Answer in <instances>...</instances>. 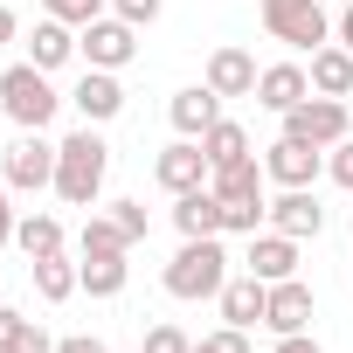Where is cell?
Returning <instances> with one entry per match:
<instances>
[{
	"instance_id": "6da1fadb",
	"label": "cell",
	"mask_w": 353,
	"mask_h": 353,
	"mask_svg": "<svg viewBox=\"0 0 353 353\" xmlns=\"http://www.w3.org/2000/svg\"><path fill=\"white\" fill-rule=\"evenodd\" d=\"M104 173H111V145H104L97 125H77L70 139H56V201H70V208H97Z\"/></svg>"
},
{
	"instance_id": "7a4b0ae2",
	"label": "cell",
	"mask_w": 353,
	"mask_h": 353,
	"mask_svg": "<svg viewBox=\"0 0 353 353\" xmlns=\"http://www.w3.org/2000/svg\"><path fill=\"white\" fill-rule=\"evenodd\" d=\"M229 277H236V270H229V250H222V236H181V250H173V263L159 270L166 298H181V305L222 298V284H229Z\"/></svg>"
},
{
	"instance_id": "3957f363",
	"label": "cell",
	"mask_w": 353,
	"mask_h": 353,
	"mask_svg": "<svg viewBox=\"0 0 353 353\" xmlns=\"http://www.w3.org/2000/svg\"><path fill=\"white\" fill-rule=\"evenodd\" d=\"M63 104H70V97L56 90V77H49V70H35L28 56L0 70V111H8V125H14V132H49Z\"/></svg>"
},
{
	"instance_id": "277c9868",
	"label": "cell",
	"mask_w": 353,
	"mask_h": 353,
	"mask_svg": "<svg viewBox=\"0 0 353 353\" xmlns=\"http://www.w3.org/2000/svg\"><path fill=\"white\" fill-rule=\"evenodd\" d=\"M263 35L312 56L332 42V14H325V0H263Z\"/></svg>"
},
{
	"instance_id": "5b68a950",
	"label": "cell",
	"mask_w": 353,
	"mask_h": 353,
	"mask_svg": "<svg viewBox=\"0 0 353 353\" xmlns=\"http://www.w3.org/2000/svg\"><path fill=\"white\" fill-rule=\"evenodd\" d=\"M0 181H8L14 194H42V188H56V139L21 132L8 152H0Z\"/></svg>"
},
{
	"instance_id": "8992f818",
	"label": "cell",
	"mask_w": 353,
	"mask_h": 353,
	"mask_svg": "<svg viewBox=\"0 0 353 353\" xmlns=\"http://www.w3.org/2000/svg\"><path fill=\"white\" fill-rule=\"evenodd\" d=\"M139 56V28L118 21V14H97L90 28H77V63L83 70H125Z\"/></svg>"
},
{
	"instance_id": "52a82bcc",
	"label": "cell",
	"mask_w": 353,
	"mask_h": 353,
	"mask_svg": "<svg viewBox=\"0 0 353 353\" xmlns=\"http://www.w3.org/2000/svg\"><path fill=\"white\" fill-rule=\"evenodd\" d=\"M263 173H270V188H312L319 173H325V145H305V139L277 132L263 145Z\"/></svg>"
},
{
	"instance_id": "ba28073f",
	"label": "cell",
	"mask_w": 353,
	"mask_h": 353,
	"mask_svg": "<svg viewBox=\"0 0 353 353\" xmlns=\"http://www.w3.org/2000/svg\"><path fill=\"white\" fill-rule=\"evenodd\" d=\"M284 132L291 139H305V145H339L346 132H353V118H346V97H305L298 111H284Z\"/></svg>"
},
{
	"instance_id": "9c48e42d",
	"label": "cell",
	"mask_w": 353,
	"mask_h": 353,
	"mask_svg": "<svg viewBox=\"0 0 353 353\" xmlns=\"http://www.w3.org/2000/svg\"><path fill=\"white\" fill-rule=\"evenodd\" d=\"M208 152H201V139H173L159 159H152V181L166 188V194H194V188H208Z\"/></svg>"
},
{
	"instance_id": "30bf717a",
	"label": "cell",
	"mask_w": 353,
	"mask_h": 353,
	"mask_svg": "<svg viewBox=\"0 0 353 353\" xmlns=\"http://www.w3.org/2000/svg\"><path fill=\"white\" fill-rule=\"evenodd\" d=\"M256 56L243 49V42H222V49H208V70H201V83L215 90V97H256Z\"/></svg>"
},
{
	"instance_id": "8fae6325",
	"label": "cell",
	"mask_w": 353,
	"mask_h": 353,
	"mask_svg": "<svg viewBox=\"0 0 353 353\" xmlns=\"http://www.w3.org/2000/svg\"><path fill=\"white\" fill-rule=\"evenodd\" d=\"M263 229L312 243V236L325 229V208H319V194H312V188H277V194H270V222H263Z\"/></svg>"
},
{
	"instance_id": "7c38bea8",
	"label": "cell",
	"mask_w": 353,
	"mask_h": 353,
	"mask_svg": "<svg viewBox=\"0 0 353 353\" xmlns=\"http://www.w3.org/2000/svg\"><path fill=\"white\" fill-rule=\"evenodd\" d=\"M21 49H28V63H35V70H49V77H56V70H70V63H77V28H70V21H56V14H42L35 28H21Z\"/></svg>"
},
{
	"instance_id": "4fadbf2b",
	"label": "cell",
	"mask_w": 353,
	"mask_h": 353,
	"mask_svg": "<svg viewBox=\"0 0 353 353\" xmlns=\"http://www.w3.org/2000/svg\"><path fill=\"white\" fill-rule=\"evenodd\" d=\"M70 104L83 111V125H111V118L125 111V83H118V70H83L77 90H70Z\"/></svg>"
},
{
	"instance_id": "5bb4252c",
	"label": "cell",
	"mask_w": 353,
	"mask_h": 353,
	"mask_svg": "<svg viewBox=\"0 0 353 353\" xmlns=\"http://www.w3.org/2000/svg\"><path fill=\"white\" fill-rule=\"evenodd\" d=\"M243 270H250V277H263V284H284V277H298V236L256 229V236H250V256H243Z\"/></svg>"
},
{
	"instance_id": "9a60e30c",
	"label": "cell",
	"mask_w": 353,
	"mask_h": 353,
	"mask_svg": "<svg viewBox=\"0 0 353 353\" xmlns=\"http://www.w3.org/2000/svg\"><path fill=\"white\" fill-rule=\"evenodd\" d=\"M312 284L305 277H284V284H270V305H263V325L284 339V332H312Z\"/></svg>"
},
{
	"instance_id": "2e32d148",
	"label": "cell",
	"mask_w": 353,
	"mask_h": 353,
	"mask_svg": "<svg viewBox=\"0 0 353 353\" xmlns=\"http://www.w3.org/2000/svg\"><path fill=\"white\" fill-rule=\"evenodd\" d=\"M305 97H312V70H305V63H270V70L256 77V104H263V111H277V118H284V111H298Z\"/></svg>"
},
{
	"instance_id": "e0dca14e",
	"label": "cell",
	"mask_w": 353,
	"mask_h": 353,
	"mask_svg": "<svg viewBox=\"0 0 353 353\" xmlns=\"http://www.w3.org/2000/svg\"><path fill=\"white\" fill-rule=\"evenodd\" d=\"M215 305H222V325H243V332H250V325H263L270 284H263V277H250V270H236V277L222 284V298H215Z\"/></svg>"
},
{
	"instance_id": "ac0fdd59",
	"label": "cell",
	"mask_w": 353,
	"mask_h": 353,
	"mask_svg": "<svg viewBox=\"0 0 353 353\" xmlns=\"http://www.w3.org/2000/svg\"><path fill=\"white\" fill-rule=\"evenodd\" d=\"M166 118H173V132H181V139H201V132L222 118V97H215L208 83H188V90H173Z\"/></svg>"
},
{
	"instance_id": "d6986e66",
	"label": "cell",
	"mask_w": 353,
	"mask_h": 353,
	"mask_svg": "<svg viewBox=\"0 0 353 353\" xmlns=\"http://www.w3.org/2000/svg\"><path fill=\"white\" fill-rule=\"evenodd\" d=\"M208 188H215L222 201H263V194H270V173H263V159L250 152V159L215 166V173H208Z\"/></svg>"
},
{
	"instance_id": "ffe728a7",
	"label": "cell",
	"mask_w": 353,
	"mask_h": 353,
	"mask_svg": "<svg viewBox=\"0 0 353 353\" xmlns=\"http://www.w3.org/2000/svg\"><path fill=\"white\" fill-rule=\"evenodd\" d=\"M312 90L319 97H353V49L346 42H325V49H312Z\"/></svg>"
},
{
	"instance_id": "44dd1931",
	"label": "cell",
	"mask_w": 353,
	"mask_h": 353,
	"mask_svg": "<svg viewBox=\"0 0 353 353\" xmlns=\"http://www.w3.org/2000/svg\"><path fill=\"white\" fill-rule=\"evenodd\" d=\"M173 229H181V236H222V194L215 188L173 194Z\"/></svg>"
},
{
	"instance_id": "7402d4cb",
	"label": "cell",
	"mask_w": 353,
	"mask_h": 353,
	"mask_svg": "<svg viewBox=\"0 0 353 353\" xmlns=\"http://www.w3.org/2000/svg\"><path fill=\"white\" fill-rule=\"evenodd\" d=\"M28 277H35V298H42V305H63V298H77V291H83V270L70 263V250H63V256L28 263Z\"/></svg>"
},
{
	"instance_id": "603a6c76",
	"label": "cell",
	"mask_w": 353,
	"mask_h": 353,
	"mask_svg": "<svg viewBox=\"0 0 353 353\" xmlns=\"http://www.w3.org/2000/svg\"><path fill=\"white\" fill-rule=\"evenodd\" d=\"M14 250H21L28 263L63 256V222H56V215H42V208H35V215H21V222H14Z\"/></svg>"
},
{
	"instance_id": "cb8c5ba5",
	"label": "cell",
	"mask_w": 353,
	"mask_h": 353,
	"mask_svg": "<svg viewBox=\"0 0 353 353\" xmlns=\"http://www.w3.org/2000/svg\"><path fill=\"white\" fill-rule=\"evenodd\" d=\"M77 256H132V236L111 222V215H90L77 229Z\"/></svg>"
},
{
	"instance_id": "d4e9b609",
	"label": "cell",
	"mask_w": 353,
	"mask_h": 353,
	"mask_svg": "<svg viewBox=\"0 0 353 353\" xmlns=\"http://www.w3.org/2000/svg\"><path fill=\"white\" fill-rule=\"evenodd\" d=\"M201 152H208V166H229V159H250V132H243L236 118H215V125L201 132Z\"/></svg>"
},
{
	"instance_id": "484cf974",
	"label": "cell",
	"mask_w": 353,
	"mask_h": 353,
	"mask_svg": "<svg viewBox=\"0 0 353 353\" xmlns=\"http://www.w3.org/2000/svg\"><path fill=\"white\" fill-rule=\"evenodd\" d=\"M77 270H83V291H90V298H118V291L132 284V263H125V256H83Z\"/></svg>"
},
{
	"instance_id": "4316f807",
	"label": "cell",
	"mask_w": 353,
	"mask_h": 353,
	"mask_svg": "<svg viewBox=\"0 0 353 353\" xmlns=\"http://www.w3.org/2000/svg\"><path fill=\"white\" fill-rule=\"evenodd\" d=\"M270 222V194L263 201H222V236H256Z\"/></svg>"
},
{
	"instance_id": "83f0119b",
	"label": "cell",
	"mask_w": 353,
	"mask_h": 353,
	"mask_svg": "<svg viewBox=\"0 0 353 353\" xmlns=\"http://www.w3.org/2000/svg\"><path fill=\"white\" fill-rule=\"evenodd\" d=\"M42 14H56V21H70V28H90L97 14H111V0H35Z\"/></svg>"
},
{
	"instance_id": "f1b7e54d",
	"label": "cell",
	"mask_w": 353,
	"mask_h": 353,
	"mask_svg": "<svg viewBox=\"0 0 353 353\" xmlns=\"http://www.w3.org/2000/svg\"><path fill=\"white\" fill-rule=\"evenodd\" d=\"M111 222H118V229L132 236V250H139V243L152 236V215H145V201H132V194H125V201H111Z\"/></svg>"
},
{
	"instance_id": "f546056e",
	"label": "cell",
	"mask_w": 353,
	"mask_h": 353,
	"mask_svg": "<svg viewBox=\"0 0 353 353\" xmlns=\"http://www.w3.org/2000/svg\"><path fill=\"white\" fill-rule=\"evenodd\" d=\"M139 353H194V339L173 325V319H159V325L145 332V346H139Z\"/></svg>"
},
{
	"instance_id": "4dcf8cb0",
	"label": "cell",
	"mask_w": 353,
	"mask_h": 353,
	"mask_svg": "<svg viewBox=\"0 0 353 353\" xmlns=\"http://www.w3.org/2000/svg\"><path fill=\"white\" fill-rule=\"evenodd\" d=\"M325 181H332V188H346V194H353V132H346V139H339V145H325Z\"/></svg>"
},
{
	"instance_id": "1f68e13d",
	"label": "cell",
	"mask_w": 353,
	"mask_h": 353,
	"mask_svg": "<svg viewBox=\"0 0 353 353\" xmlns=\"http://www.w3.org/2000/svg\"><path fill=\"white\" fill-rule=\"evenodd\" d=\"M194 353H250V332L243 325H215V332L194 339Z\"/></svg>"
},
{
	"instance_id": "d6a6232c",
	"label": "cell",
	"mask_w": 353,
	"mask_h": 353,
	"mask_svg": "<svg viewBox=\"0 0 353 353\" xmlns=\"http://www.w3.org/2000/svg\"><path fill=\"white\" fill-rule=\"evenodd\" d=\"M159 8H166V0H111V14H118V21H132V28H152V21H159Z\"/></svg>"
},
{
	"instance_id": "836d02e7",
	"label": "cell",
	"mask_w": 353,
	"mask_h": 353,
	"mask_svg": "<svg viewBox=\"0 0 353 353\" xmlns=\"http://www.w3.org/2000/svg\"><path fill=\"white\" fill-rule=\"evenodd\" d=\"M28 332V312H14V305H0V353H14V339Z\"/></svg>"
},
{
	"instance_id": "e575fe53",
	"label": "cell",
	"mask_w": 353,
	"mask_h": 353,
	"mask_svg": "<svg viewBox=\"0 0 353 353\" xmlns=\"http://www.w3.org/2000/svg\"><path fill=\"white\" fill-rule=\"evenodd\" d=\"M56 353H111V346H104L97 332H63V339H56Z\"/></svg>"
},
{
	"instance_id": "d590c367",
	"label": "cell",
	"mask_w": 353,
	"mask_h": 353,
	"mask_svg": "<svg viewBox=\"0 0 353 353\" xmlns=\"http://www.w3.org/2000/svg\"><path fill=\"white\" fill-rule=\"evenodd\" d=\"M14 222H21V215H14V188H8V181H0V250H8V243H14Z\"/></svg>"
},
{
	"instance_id": "8d00e7d4",
	"label": "cell",
	"mask_w": 353,
	"mask_h": 353,
	"mask_svg": "<svg viewBox=\"0 0 353 353\" xmlns=\"http://www.w3.org/2000/svg\"><path fill=\"white\" fill-rule=\"evenodd\" d=\"M14 353H56V339H49V332H42V325H35V319H28V332H21V339H14Z\"/></svg>"
},
{
	"instance_id": "74e56055",
	"label": "cell",
	"mask_w": 353,
	"mask_h": 353,
	"mask_svg": "<svg viewBox=\"0 0 353 353\" xmlns=\"http://www.w3.org/2000/svg\"><path fill=\"white\" fill-rule=\"evenodd\" d=\"M270 353H325V346H319V339H312V332H284V339H277V346H270Z\"/></svg>"
},
{
	"instance_id": "f35d334b",
	"label": "cell",
	"mask_w": 353,
	"mask_h": 353,
	"mask_svg": "<svg viewBox=\"0 0 353 353\" xmlns=\"http://www.w3.org/2000/svg\"><path fill=\"white\" fill-rule=\"evenodd\" d=\"M21 42V21H14V0H0V49Z\"/></svg>"
},
{
	"instance_id": "ab89813d",
	"label": "cell",
	"mask_w": 353,
	"mask_h": 353,
	"mask_svg": "<svg viewBox=\"0 0 353 353\" xmlns=\"http://www.w3.org/2000/svg\"><path fill=\"white\" fill-rule=\"evenodd\" d=\"M332 42H346V49H353V0H346V8L332 14Z\"/></svg>"
},
{
	"instance_id": "60d3db41",
	"label": "cell",
	"mask_w": 353,
	"mask_h": 353,
	"mask_svg": "<svg viewBox=\"0 0 353 353\" xmlns=\"http://www.w3.org/2000/svg\"><path fill=\"white\" fill-rule=\"evenodd\" d=\"M339 8H346V0H339Z\"/></svg>"
}]
</instances>
